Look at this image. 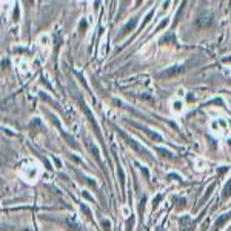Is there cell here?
<instances>
[{"label":"cell","instance_id":"1","mask_svg":"<svg viewBox=\"0 0 231 231\" xmlns=\"http://www.w3.org/2000/svg\"><path fill=\"white\" fill-rule=\"evenodd\" d=\"M119 133H120V131H119ZM120 136L123 137V140H125V142H126V143H128V145H129V147H131V148H133V150H134V151L139 154V156L147 157L148 160H151V154H150V151H148L147 148H143L140 143H139V142H136L134 139H131L129 136H126L125 133H120Z\"/></svg>","mask_w":231,"mask_h":231},{"label":"cell","instance_id":"2","mask_svg":"<svg viewBox=\"0 0 231 231\" xmlns=\"http://www.w3.org/2000/svg\"><path fill=\"white\" fill-rule=\"evenodd\" d=\"M183 71H185V66H183V65H174V66H171V68H167L165 71H162V73L159 74V77H176V76L182 74Z\"/></svg>","mask_w":231,"mask_h":231},{"label":"cell","instance_id":"3","mask_svg":"<svg viewBox=\"0 0 231 231\" xmlns=\"http://www.w3.org/2000/svg\"><path fill=\"white\" fill-rule=\"evenodd\" d=\"M133 126H136V128H139L140 131H143L148 137H151L153 140H157V142H162V136L160 134H157V133H154V131H151L150 128H147V126H142V125H139V123H133Z\"/></svg>","mask_w":231,"mask_h":231},{"label":"cell","instance_id":"4","mask_svg":"<svg viewBox=\"0 0 231 231\" xmlns=\"http://www.w3.org/2000/svg\"><path fill=\"white\" fill-rule=\"evenodd\" d=\"M231 219V211H228V213H223L222 216H219V219L216 220V223H214V231H219L228 220Z\"/></svg>","mask_w":231,"mask_h":231},{"label":"cell","instance_id":"5","mask_svg":"<svg viewBox=\"0 0 231 231\" xmlns=\"http://www.w3.org/2000/svg\"><path fill=\"white\" fill-rule=\"evenodd\" d=\"M80 106H82V109L86 112V116H88V119H89V122L92 123V126H94V131L99 134V137H100V133H99V125H97V122L94 120V117H92V114H91V111L88 109V106H86V103L85 102H80Z\"/></svg>","mask_w":231,"mask_h":231},{"label":"cell","instance_id":"6","mask_svg":"<svg viewBox=\"0 0 231 231\" xmlns=\"http://www.w3.org/2000/svg\"><path fill=\"white\" fill-rule=\"evenodd\" d=\"M211 22H213L211 16H202V17H199V19L196 20V23H197V25H199L200 28L210 26V25H211Z\"/></svg>","mask_w":231,"mask_h":231},{"label":"cell","instance_id":"7","mask_svg":"<svg viewBox=\"0 0 231 231\" xmlns=\"http://www.w3.org/2000/svg\"><path fill=\"white\" fill-rule=\"evenodd\" d=\"M180 225H182L183 231H191V229H193V226H194V223L191 222V219H190L188 216H185V217L180 220Z\"/></svg>","mask_w":231,"mask_h":231},{"label":"cell","instance_id":"8","mask_svg":"<svg viewBox=\"0 0 231 231\" xmlns=\"http://www.w3.org/2000/svg\"><path fill=\"white\" fill-rule=\"evenodd\" d=\"M137 22H139V19L137 17H134V19H131L126 25H125V28H123V34H128V33H131L136 26H137Z\"/></svg>","mask_w":231,"mask_h":231},{"label":"cell","instance_id":"9","mask_svg":"<svg viewBox=\"0 0 231 231\" xmlns=\"http://www.w3.org/2000/svg\"><path fill=\"white\" fill-rule=\"evenodd\" d=\"M229 196H231V180H228V182H226L225 188H223V194H222V197H223V199H228Z\"/></svg>","mask_w":231,"mask_h":231},{"label":"cell","instance_id":"10","mask_svg":"<svg viewBox=\"0 0 231 231\" xmlns=\"http://www.w3.org/2000/svg\"><path fill=\"white\" fill-rule=\"evenodd\" d=\"M214 187H216V183H211V185H210V188H208V190H206V193H205V196L202 197V202H205V200H206L208 197H210V196H211V193H213V190H214Z\"/></svg>","mask_w":231,"mask_h":231},{"label":"cell","instance_id":"11","mask_svg":"<svg viewBox=\"0 0 231 231\" xmlns=\"http://www.w3.org/2000/svg\"><path fill=\"white\" fill-rule=\"evenodd\" d=\"M88 147H89V150H91V153H92V156H94L97 160H100V156H99V150L92 145V143H88Z\"/></svg>","mask_w":231,"mask_h":231},{"label":"cell","instance_id":"12","mask_svg":"<svg viewBox=\"0 0 231 231\" xmlns=\"http://www.w3.org/2000/svg\"><path fill=\"white\" fill-rule=\"evenodd\" d=\"M167 42H174V34H167L165 37L160 39V43H167Z\"/></svg>","mask_w":231,"mask_h":231},{"label":"cell","instance_id":"13","mask_svg":"<svg viewBox=\"0 0 231 231\" xmlns=\"http://www.w3.org/2000/svg\"><path fill=\"white\" fill-rule=\"evenodd\" d=\"M156 151H157V153H160L164 157H171V153H170L168 150H165V148H156Z\"/></svg>","mask_w":231,"mask_h":231},{"label":"cell","instance_id":"14","mask_svg":"<svg viewBox=\"0 0 231 231\" xmlns=\"http://www.w3.org/2000/svg\"><path fill=\"white\" fill-rule=\"evenodd\" d=\"M162 199H164V194L156 196V197H154V200H153V206L156 208V206H157V203H160V202H162Z\"/></svg>","mask_w":231,"mask_h":231},{"label":"cell","instance_id":"15","mask_svg":"<svg viewBox=\"0 0 231 231\" xmlns=\"http://www.w3.org/2000/svg\"><path fill=\"white\" fill-rule=\"evenodd\" d=\"M82 211H83V213L86 214V217H88V219H91V211H89V208H88V206H86L85 203L82 205Z\"/></svg>","mask_w":231,"mask_h":231},{"label":"cell","instance_id":"16","mask_svg":"<svg viewBox=\"0 0 231 231\" xmlns=\"http://www.w3.org/2000/svg\"><path fill=\"white\" fill-rule=\"evenodd\" d=\"M102 225H103L105 231H111V222L109 220H102Z\"/></svg>","mask_w":231,"mask_h":231},{"label":"cell","instance_id":"17","mask_svg":"<svg viewBox=\"0 0 231 231\" xmlns=\"http://www.w3.org/2000/svg\"><path fill=\"white\" fill-rule=\"evenodd\" d=\"M173 105H174V109H176V111H180V109H182V102H180V100H176Z\"/></svg>","mask_w":231,"mask_h":231},{"label":"cell","instance_id":"18","mask_svg":"<svg viewBox=\"0 0 231 231\" xmlns=\"http://www.w3.org/2000/svg\"><path fill=\"white\" fill-rule=\"evenodd\" d=\"M119 177H120L122 183H125V176H123V171H122V168H119Z\"/></svg>","mask_w":231,"mask_h":231},{"label":"cell","instance_id":"19","mask_svg":"<svg viewBox=\"0 0 231 231\" xmlns=\"http://www.w3.org/2000/svg\"><path fill=\"white\" fill-rule=\"evenodd\" d=\"M228 170V167H223V168H220V170H217V174H223L225 171Z\"/></svg>","mask_w":231,"mask_h":231},{"label":"cell","instance_id":"20","mask_svg":"<svg viewBox=\"0 0 231 231\" xmlns=\"http://www.w3.org/2000/svg\"><path fill=\"white\" fill-rule=\"evenodd\" d=\"M83 197H85V199H88V200H92V197H91L86 191H83Z\"/></svg>","mask_w":231,"mask_h":231},{"label":"cell","instance_id":"21","mask_svg":"<svg viewBox=\"0 0 231 231\" xmlns=\"http://www.w3.org/2000/svg\"><path fill=\"white\" fill-rule=\"evenodd\" d=\"M223 62H225V63H231V57H226V59H223Z\"/></svg>","mask_w":231,"mask_h":231},{"label":"cell","instance_id":"22","mask_svg":"<svg viewBox=\"0 0 231 231\" xmlns=\"http://www.w3.org/2000/svg\"><path fill=\"white\" fill-rule=\"evenodd\" d=\"M228 231H231V226H229V229H228Z\"/></svg>","mask_w":231,"mask_h":231}]
</instances>
